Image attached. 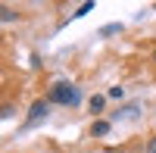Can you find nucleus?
Masks as SVG:
<instances>
[{"label":"nucleus","mask_w":156,"mask_h":153,"mask_svg":"<svg viewBox=\"0 0 156 153\" xmlns=\"http://www.w3.org/2000/svg\"><path fill=\"white\" fill-rule=\"evenodd\" d=\"M0 19H3V22H16V19H19V12H16V9H9V6H3V9H0Z\"/></svg>","instance_id":"6e6552de"},{"label":"nucleus","mask_w":156,"mask_h":153,"mask_svg":"<svg viewBox=\"0 0 156 153\" xmlns=\"http://www.w3.org/2000/svg\"><path fill=\"white\" fill-rule=\"evenodd\" d=\"M147 153H156V137H150V144H147Z\"/></svg>","instance_id":"9d476101"},{"label":"nucleus","mask_w":156,"mask_h":153,"mask_svg":"<svg viewBox=\"0 0 156 153\" xmlns=\"http://www.w3.org/2000/svg\"><path fill=\"white\" fill-rule=\"evenodd\" d=\"M94 6H97V3H94V0H84V3H81V6H78V9L72 12V16H75V19H81V16H87V12H90V9H94Z\"/></svg>","instance_id":"0eeeda50"},{"label":"nucleus","mask_w":156,"mask_h":153,"mask_svg":"<svg viewBox=\"0 0 156 153\" xmlns=\"http://www.w3.org/2000/svg\"><path fill=\"white\" fill-rule=\"evenodd\" d=\"M119 31H122V22H109L100 28V37H109V34H119Z\"/></svg>","instance_id":"423d86ee"},{"label":"nucleus","mask_w":156,"mask_h":153,"mask_svg":"<svg viewBox=\"0 0 156 153\" xmlns=\"http://www.w3.org/2000/svg\"><path fill=\"white\" fill-rule=\"evenodd\" d=\"M106 97H109V100H125V87H119V84H115V87H109V91H106Z\"/></svg>","instance_id":"1a4fd4ad"},{"label":"nucleus","mask_w":156,"mask_h":153,"mask_svg":"<svg viewBox=\"0 0 156 153\" xmlns=\"http://www.w3.org/2000/svg\"><path fill=\"white\" fill-rule=\"evenodd\" d=\"M140 103H128V106H122L119 112H112L109 116V122H134V119H140Z\"/></svg>","instance_id":"f03ea898"},{"label":"nucleus","mask_w":156,"mask_h":153,"mask_svg":"<svg viewBox=\"0 0 156 153\" xmlns=\"http://www.w3.org/2000/svg\"><path fill=\"white\" fill-rule=\"evenodd\" d=\"M87 106H90V112L97 116V112H103V106H106V97H103V94H94V97L87 100Z\"/></svg>","instance_id":"39448f33"},{"label":"nucleus","mask_w":156,"mask_h":153,"mask_svg":"<svg viewBox=\"0 0 156 153\" xmlns=\"http://www.w3.org/2000/svg\"><path fill=\"white\" fill-rule=\"evenodd\" d=\"M47 100H50V106H78L81 103V91H78L75 84H69V81H56L53 87H50V94H47Z\"/></svg>","instance_id":"f257e3e1"},{"label":"nucleus","mask_w":156,"mask_h":153,"mask_svg":"<svg viewBox=\"0 0 156 153\" xmlns=\"http://www.w3.org/2000/svg\"><path fill=\"white\" fill-rule=\"evenodd\" d=\"M153 62H156V50H153Z\"/></svg>","instance_id":"9b49d317"},{"label":"nucleus","mask_w":156,"mask_h":153,"mask_svg":"<svg viewBox=\"0 0 156 153\" xmlns=\"http://www.w3.org/2000/svg\"><path fill=\"white\" fill-rule=\"evenodd\" d=\"M109 131H112L109 119H94V125H90V137H106Z\"/></svg>","instance_id":"20e7f679"},{"label":"nucleus","mask_w":156,"mask_h":153,"mask_svg":"<svg viewBox=\"0 0 156 153\" xmlns=\"http://www.w3.org/2000/svg\"><path fill=\"white\" fill-rule=\"evenodd\" d=\"M47 109H50V100H47V97L34 100V103H31V109H28V122H25V125H34V122L47 119Z\"/></svg>","instance_id":"7ed1b4c3"}]
</instances>
